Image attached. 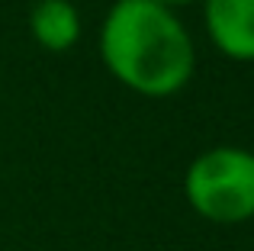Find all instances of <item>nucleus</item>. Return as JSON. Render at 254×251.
Returning a JSON list of instances; mask_svg holds the SVG:
<instances>
[{"instance_id":"5","label":"nucleus","mask_w":254,"mask_h":251,"mask_svg":"<svg viewBox=\"0 0 254 251\" xmlns=\"http://www.w3.org/2000/svg\"><path fill=\"white\" fill-rule=\"evenodd\" d=\"M155 3L168 6V10H180V6H190V3H196V0H155Z\"/></svg>"},{"instance_id":"2","label":"nucleus","mask_w":254,"mask_h":251,"mask_svg":"<svg viewBox=\"0 0 254 251\" xmlns=\"http://www.w3.org/2000/svg\"><path fill=\"white\" fill-rule=\"evenodd\" d=\"M184 196L199 219L216 226L254 219V151L238 145L199 151L184 174Z\"/></svg>"},{"instance_id":"1","label":"nucleus","mask_w":254,"mask_h":251,"mask_svg":"<svg viewBox=\"0 0 254 251\" xmlns=\"http://www.w3.org/2000/svg\"><path fill=\"white\" fill-rule=\"evenodd\" d=\"M100 58L132 94L174 97L196 71V45L177 10L155 0H113L100 26Z\"/></svg>"},{"instance_id":"3","label":"nucleus","mask_w":254,"mask_h":251,"mask_svg":"<svg viewBox=\"0 0 254 251\" xmlns=\"http://www.w3.org/2000/svg\"><path fill=\"white\" fill-rule=\"evenodd\" d=\"M212 49L229 62H254V0H203Z\"/></svg>"},{"instance_id":"4","label":"nucleus","mask_w":254,"mask_h":251,"mask_svg":"<svg viewBox=\"0 0 254 251\" xmlns=\"http://www.w3.org/2000/svg\"><path fill=\"white\" fill-rule=\"evenodd\" d=\"M81 10L71 0H36L29 10V32L39 49L45 52H62L74 49L81 42Z\"/></svg>"}]
</instances>
